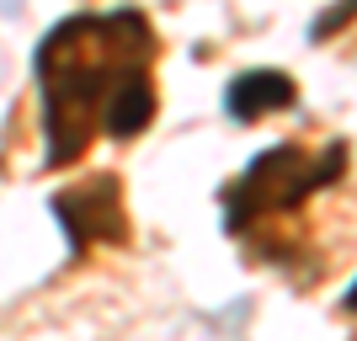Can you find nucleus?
<instances>
[{"label":"nucleus","instance_id":"nucleus-1","mask_svg":"<svg viewBox=\"0 0 357 341\" xmlns=\"http://www.w3.org/2000/svg\"><path fill=\"white\" fill-rule=\"evenodd\" d=\"M155 38L139 11L107 16H70L38 48V91H43V134L48 165H70L91 144V128L102 118V96L123 70L149 64Z\"/></svg>","mask_w":357,"mask_h":341},{"label":"nucleus","instance_id":"nucleus-2","mask_svg":"<svg viewBox=\"0 0 357 341\" xmlns=\"http://www.w3.org/2000/svg\"><path fill=\"white\" fill-rule=\"evenodd\" d=\"M342 171H347V144H326L314 155L298 144H272L240 171V181L224 187V224L240 235L245 224L294 213L304 197H314L331 181H342Z\"/></svg>","mask_w":357,"mask_h":341},{"label":"nucleus","instance_id":"nucleus-3","mask_svg":"<svg viewBox=\"0 0 357 341\" xmlns=\"http://www.w3.org/2000/svg\"><path fill=\"white\" fill-rule=\"evenodd\" d=\"M54 219L64 224L75 251H91V245H118L128 235V219H123V187L112 171H96V176L75 181L54 197Z\"/></svg>","mask_w":357,"mask_h":341},{"label":"nucleus","instance_id":"nucleus-4","mask_svg":"<svg viewBox=\"0 0 357 341\" xmlns=\"http://www.w3.org/2000/svg\"><path fill=\"white\" fill-rule=\"evenodd\" d=\"M149 118H155V86H149V70L144 64H134V70H123L118 80H112V91L102 96V128L112 139H139L149 128Z\"/></svg>","mask_w":357,"mask_h":341},{"label":"nucleus","instance_id":"nucleus-5","mask_svg":"<svg viewBox=\"0 0 357 341\" xmlns=\"http://www.w3.org/2000/svg\"><path fill=\"white\" fill-rule=\"evenodd\" d=\"M294 102H298V86L283 70H245V75L229 80V91H224V107H229V118H240V123L283 112V107H294Z\"/></svg>","mask_w":357,"mask_h":341},{"label":"nucleus","instance_id":"nucleus-6","mask_svg":"<svg viewBox=\"0 0 357 341\" xmlns=\"http://www.w3.org/2000/svg\"><path fill=\"white\" fill-rule=\"evenodd\" d=\"M357 16V0H342V6H331L326 16H314V27H310V38H331V32H342L347 22Z\"/></svg>","mask_w":357,"mask_h":341},{"label":"nucleus","instance_id":"nucleus-7","mask_svg":"<svg viewBox=\"0 0 357 341\" xmlns=\"http://www.w3.org/2000/svg\"><path fill=\"white\" fill-rule=\"evenodd\" d=\"M342 310H347V315H357V282H352V288L342 294Z\"/></svg>","mask_w":357,"mask_h":341}]
</instances>
